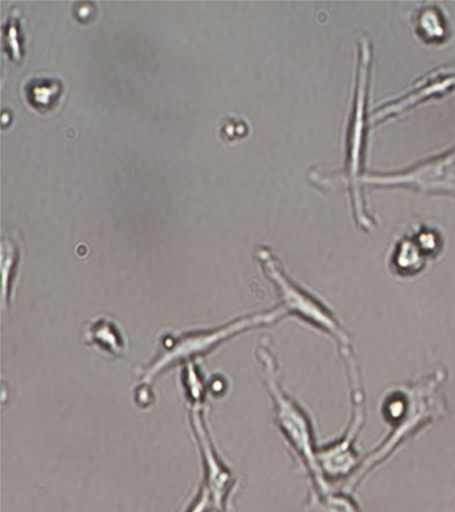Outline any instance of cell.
Wrapping results in <instances>:
<instances>
[{"instance_id": "cell-1", "label": "cell", "mask_w": 455, "mask_h": 512, "mask_svg": "<svg viewBox=\"0 0 455 512\" xmlns=\"http://www.w3.org/2000/svg\"><path fill=\"white\" fill-rule=\"evenodd\" d=\"M447 379L449 372L441 366L421 378L395 384L383 394L379 411L389 434L362 459L343 490H354L371 472L393 458L403 444L449 415V403L443 392Z\"/></svg>"}, {"instance_id": "cell-2", "label": "cell", "mask_w": 455, "mask_h": 512, "mask_svg": "<svg viewBox=\"0 0 455 512\" xmlns=\"http://www.w3.org/2000/svg\"><path fill=\"white\" fill-rule=\"evenodd\" d=\"M357 84L353 111L346 136V164L339 172H322L314 168L307 179L325 190L349 191L351 206H353L355 222L369 232L375 227V220L367 210L365 195L361 186V178L366 174V143L369 118H367V96L370 91L371 68H373V44L366 35L358 39Z\"/></svg>"}, {"instance_id": "cell-3", "label": "cell", "mask_w": 455, "mask_h": 512, "mask_svg": "<svg viewBox=\"0 0 455 512\" xmlns=\"http://www.w3.org/2000/svg\"><path fill=\"white\" fill-rule=\"evenodd\" d=\"M257 356L262 364L267 390L273 400L274 422L309 476L311 487H313V498H311L313 503L333 491L319 466V446L313 419L309 412L283 388L277 358L269 344L262 343L258 347Z\"/></svg>"}, {"instance_id": "cell-4", "label": "cell", "mask_w": 455, "mask_h": 512, "mask_svg": "<svg viewBox=\"0 0 455 512\" xmlns=\"http://www.w3.org/2000/svg\"><path fill=\"white\" fill-rule=\"evenodd\" d=\"M282 320L281 314L274 307L273 310L258 312L231 320L222 326L182 332L179 335H166L162 339L158 355L151 360V364L142 371V386H151L157 376L169 368L189 362H197L215 348L226 343L235 336L249 332L254 328L271 326Z\"/></svg>"}, {"instance_id": "cell-5", "label": "cell", "mask_w": 455, "mask_h": 512, "mask_svg": "<svg viewBox=\"0 0 455 512\" xmlns=\"http://www.w3.org/2000/svg\"><path fill=\"white\" fill-rule=\"evenodd\" d=\"M257 258L267 278L277 287L279 303L277 310L282 319L291 316L314 330L329 336L338 346V351L353 347L349 331L335 315L333 308L313 292L291 279L281 262L269 248L261 247Z\"/></svg>"}, {"instance_id": "cell-6", "label": "cell", "mask_w": 455, "mask_h": 512, "mask_svg": "<svg viewBox=\"0 0 455 512\" xmlns=\"http://www.w3.org/2000/svg\"><path fill=\"white\" fill-rule=\"evenodd\" d=\"M338 355L341 356L346 367L351 411L349 423L343 434L318 447L319 466L331 490L334 483L345 482L346 487L361 466L362 460H359L361 458H359L357 442L366 422V391L361 368L355 358L354 347L339 351Z\"/></svg>"}, {"instance_id": "cell-7", "label": "cell", "mask_w": 455, "mask_h": 512, "mask_svg": "<svg viewBox=\"0 0 455 512\" xmlns=\"http://www.w3.org/2000/svg\"><path fill=\"white\" fill-rule=\"evenodd\" d=\"M361 186L403 187L425 194L455 196V146L443 154L395 172H366Z\"/></svg>"}, {"instance_id": "cell-8", "label": "cell", "mask_w": 455, "mask_h": 512, "mask_svg": "<svg viewBox=\"0 0 455 512\" xmlns=\"http://www.w3.org/2000/svg\"><path fill=\"white\" fill-rule=\"evenodd\" d=\"M443 239L434 227L418 224L391 247L389 268L398 278H414L441 254Z\"/></svg>"}, {"instance_id": "cell-9", "label": "cell", "mask_w": 455, "mask_h": 512, "mask_svg": "<svg viewBox=\"0 0 455 512\" xmlns=\"http://www.w3.org/2000/svg\"><path fill=\"white\" fill-rule=\"evenodd\" d=\"M190 419L195 439H197L199 450H201L203 467H205L203 487L209 491L213 512H225L227 500L234 490L235 480L229 468L215 451L203 408L191 410Z\"/></svg>"}, {"instance_id": "cell-10", "label": "cell", "mask_w": 455, "mask_h": 512, "mask_svg": "<svg viewBox=\"0 0 455 512\" xmlns=\"http://www.w3.org/2000/svg\"><path fill=\"white\" fill-rule=\"evenodd\" d=\"M455 88V75H427L422 84L415 86L403 98L393 100V102L377 108L371 115V122L379 123L390 116L398 115L399 112L409 110L410 107L417 106L423 100L430 99L431 96L445 95L446 92Z\"/></svg>"}, {"instance_id": "cell-11", "label": "cell", "mask_w": 455, "mask_h": 512, "mask_svg": "<svg viewBox=\"0 0 455 512\" xmlns=\"http://www.w3.org/2000/svg\"><path fill=\"white\" fill-rule=\"evenodd\" d=\"M83 340L89 346L113 358H121L126 352L125 335L119 324L109 316H99L87 322L83 331Z\"/></svg>"}, {"instance_id": "cell-12", "label": "cell", "mask_w": 455, "mask_h": 512, "mask_svg": "<svg viewBox=\"0 0 455 512\" xmlns=\"http://www.w3.org/2000/svg\"><path fill=\"white\" fill-rule=\"evenodd\" d=\"M415 34L427 44H441L450 35L446 12L438 4H425L413 16Z\"/></svg>"}, {"instance_id": "cell-13", "label": "cell", "mask_w": 455, "mask_h": 512, "mask_svg": "<svg viewBox=\"0 0 455 512\" xmlns=\"http://www.w3.org/2000/svg\"><path fill=\"white\" fill-rule=\"evenodd\" d=\"M63 91L57 79H35L26 87V98L34 108L47 111L57 104Z\"/></svg>"}, {"instance_id": "cell-14", "label": "cell", "mask_w": 455, "mask_h": 512, "mask_svg": "<svg viewBox=\"0 0 455 512\" xmlns=\"http://www.w3.org/2000/svg\"><path fill=\"white\" fill-rule=\"evenodd\" d=\"M182 384L191 410L202 408L206 399V383L197 362L183 364Z\"/></svg>"}, {"instance_id": "cell-15", "label": "cell", "mask_w": 455, "mask_h": 512, "mask_svg": "<svg viewBox=\"0 0 455 512\" xmlns=\"http://www.w3.org/2000/svg\"><path fill=\"white\" fill-rule=\"evenodd\" d=\"M313 506L321 512H361L347 491H330L321 499L315 500Z\"/></svg>"}, {"instance_id": "cell-16", "label": "cell", "mask_w": 455, "mask_h": 512, "mask_svg": "<svg viewBox=\"0 0 455 512\" xmlns=\"http://www.w3.org/2000/svg\"><path fill=\"white\" fill-rule=\"evenodd\" d=\"M3 295H5V303L9 302L10 290L13 287L14 270L19 262V248L13 242H3Z\"/></svg>"}, {"instance_id": "cell-17", "label": "cell", "mask_w": 455, "mask_h": 512, "mask_svg": "<svg viewBox=\"0 0 455 512\" xmlns=\"http://www.w3.org/2000/svg\"><path fill=\"white\" fill-rule=\"evenodd\" d=\"M5 44L7 52L15 62H21L23 48L21 42V24L19 15H11L5 26Z\"/></svg>"}, {"instance_id": "cell-18", "label": "cell", "mask_w": 455, "mask_h": 512, "mask_svg": "<svg viewBox=\"0 0 455 512\" xmlns=\"http://www.w3.org/2000/svg\"><path fill=\"white\" fill-rule=\"evenodd\" d=\"M211 507L210 495L209 491L206 490L205 487H202L201 492H199L197 500L193 506L190 507V510L187 512H209Z\"/></svg>"}, {"instance_id": "cell-19", "label": "cell", "mask_w": 455, "mask_h": 512, "mask_svg": "<svg viewBox=\"0 0 455 512\" xmlns=\"http://www.w3.org/2000/svg\"><path fill=\"white\" fill-rule=\"evenodd\" d=\"M433 75H455V62L447 64L445 67L437 68L431 72Z\"/></svg>"}, {"instance_id": "cell-20", "label": "cell", "mask_w": 455, "mask_h": 512, "mask_svg": "<svg viewBox=\"0 0 455 512\" xmlns=\"http://www.w3.org/2000/svg\"><path fill=\"white\" fill-rule=\"evenodd\" d=\"M451 512H455V506H454V508H453V511H451Z\"/></svg>"}]
</instances>
